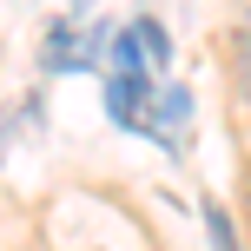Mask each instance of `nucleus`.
Returning a JSON list of instances; mask_svg holds the SVG:
<instances>
[{"label":"nucleus","instance_id":"nucleus-1","mask_svg":"<svg viewBox=\"0 0 251 251\" xmlns=\"http://www.w3.org/2000/svg\"><path fill=\"white\" fill-rule=\"evenodd\" d=\"M139 106H146V73H113L106 79V113L119 126H139Z\"/></svg>","mask_w":251,"mask_h":251},{"label":"nucleus","instance_id":"nucleus-2","mask_svg":"<svg viewBox=\"0 0 251 251\" xmlns=\"http://www.w3.org/2000/svg\"><path fill=\"white\" fill-rule=\"evenodd\" d=\"M126 33H132V47H139V60H146V73H159V66L172 60V40H165V26L152 20V13H139Z\"/></svg>","mask_w":251,"mask_h":251},{"label":"nucleus","instance_id":"nucleus-3","mask_svg":"<svg viewBox=\"0 0 251 251\" xmlns=\"http://www.w3.org/2000/svg\"><path fill=\"white\" fill-rule=\"evenodd\" d=\"M231 86H238V106L251 113V33L245 26L231 33Z\"/></svg>","mask_w":251,"mask_h":251},{"label":"nucleus","instance_id":"nucleus-4","mask_svg":"<svg viewBox=\"0 0 251 251\" xmlns=\"http://www.w3.org/2000/svg\"><path fill=\"white\" fill-rule=\"evenodd\" d=\"M205 238H212V251H238V238H231V218L218 212V205L205 212Z\"/></svg>","mask_w":251,"mask_h":251},{"label":"nucleus","instance_id":"nucleus-5","mask_svg":"<svg viewBox=\"0 0 251 251\" xmlns=\"http://www.w3.org/2000/svg\"><path fill=\"white\" fill-rule=\"evenodd\" d=\"M152 113H159V106H152ZM159 119H165V126H185V119H192V93H185V86H172V93H165V113H159Z\"/></svg>","mask_w":251,"mask_h":251}]
</instances>
